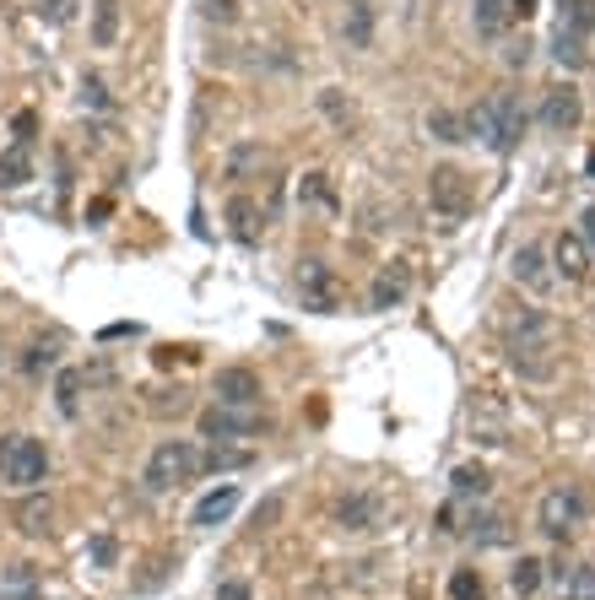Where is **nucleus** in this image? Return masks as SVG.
Returning <instances> with one entry per match:
<instances>
[{
	"mask_svg": "<svg viewBox=\"0 0 595 600\" xmlns=\"http://www.w3.org/2000/svg\"><path fill=\"white\" fill-rule=\"evenodd\" d=\"M579 119H585V103H579V92L568 87V82H558V87L541 92V103H536V125L547 130V136H574Z\"/></svg>",
	"mask_w": 595,
	"mask_h": 600,
	"instance_id": "8",
	"label": "nucleus"
},
{
	"mask_svg": "<svg viewBox=\"0 0 595 600\" xmlns=\"http://www.w3.org/2000/svg\"><path fill=\"white\" fill-rule=\"evenodd\" d=\"M0 368H6V363H0Z\"/></svg>",
	"mask_w": 595,
	"mask_h": 600,
	"instance_id": "44",
	"label": "nucleus"
},
{
	"mask_svg": "<svg viewBox=\"0 0 595 600\" xmlns=\"http://www.w3.org/2000/svg\"><path fill=\"white\" fill-rule=\"evenodd\" d=\"M92 44L98 49L119 44V0H92Z\"/></svg>",
	"mask_w": 595,
	"mask_h": 600,
	"instance_id": "23",
	"label": "nucleus"
},
{
	"mask_svg": "<svg viewBox=\"0 0 595 600\" xmlns=\"http://www.w3.org/2000/svg\"><path fill=\"white\" fill-rule=\"evenodd\" d=\"M341 38H347V49L374 44V6H368V0H347V11H341Z\"/></svg>",
	"mask_w": 595,
	"mask_h": 600,
	"instance_id": "17",
	"label": "nucleus"
},
{
	"mask_svg": "<svg viewBox=\"0 0 595 600\" xmlns=\"http://www.w3.org/2000/svg\"><path fill=\"white\" fill-rule=\"evenodd\" d=\"M336 530H347V536H374L379 525H385V498L379 492H347V498H336Z\"/></svg>",
	"mask_w": 595,
	"mask_h": 600,
	"instance_id": "9",
	"label": "nucleus"
},
{
	"mask_svg": "<svg viewBox=\"0 0 595 600\" xmlns=\"http://www.w3.org/2000/svg\"><path fill=\"white\" fill-rule=\"evenodd\" d=\"M552 271L568 276V282H585V271H590V249L579 244L574 233H563L558 244H552Z\"/></svg>",
	"mask_w": 595,
	"mask_h": 600,
	"instance_id": "15",
	"label": "nucleus"
},
{
	"mask_svg": "<svg viewBox=\"0 0 595 600\" xmlns=\"http://www.w3.org/2000/svg\"><path fill=\"white\" fill-rule=\"evenodd\" d=\"M195 476H201V449H195L190 438H163V444L152 449L141 482H147V492H174L184 482H195Z\"/></svg>",
	"mask_w": 595,
	"mask_h": 600,
	"instance_id": "4",
	"label": "nucleus"
},
{
	"mask_svg": "<svg viewBox=\"0 0 595 600\" xmlns=\"http://www.w3.org/2000/svg\"><path fill=\"white\" fill-rule=\"evenodd\" d=\"M49 519H55V503H49L44 492H33V498L17 503V530L22 536H49Z\"/></svg>",
	"mask_w": 595,
	"mask_h": 600,
	"instance_id": "21",
	"label": "nucleus"
},
{
	"mask_svg": "<svg viewBox=\"0 0 595 600\" xmlns=\"http://www.w3.org/2000/svg\"><path fill=\"white\" fill-rule=\"evenodd\" d=\"M476 525H482V530H471V536L482 541V546H498V541H509V530H504V519H498V514H482V519H476Z\"/></svg>",
	"mask_w": 595,
	"mask_h": 600,
	"instance_id": "34",
	"label": "nucleus"
},
{
	"mask_svg": "<svg viewBox=\"0 0 595 600\" xmlns=\"http://www.w3.org/2000/svg\"><path fill=\"white\" fill-rule=\"evenodd\" d=\"M406 292H412V271H406V265L395 260V265H385V271L374 276V287H368V309H374V314L401 309V303H406Z\"/></svg>",
	"mask_w": 595,
	"mask_h": 600,
	"instance_id": "13",
	"label": "nucleus"
},
{
	"mask_svg": "<svg viewBox=\"0 0 595 600\" xmlns=\"http://www.w3.org/2000/svg\"><path fill=\"white\" fill-rule=\"evenodd\" d=\"M552 584H558L563 600H595V568L590 563H568L552 573Z\"/></svg>",
	"mask_w": 595,
	"mask_h": 600,
	"instance_id": "20",
	"label": "nucleus"
},
{
	"mask_svg": "<svg viewBox=\"0 0 595 600\" xmlns=\"http://www.w3.org/2000/svg\"><path fill=\"white\" fill-rule=\"evenodd\" d=\"M509 276H514L520 287H531L536 298H547V292L558 287V271H552V255H547L541 244H520V249H514Z\"/></svg>",
	"mask_w": 595,
	"mask_h": 600,
	"instance_id": "12",
	"label": "nucleus"
},
{
	"mask_svg": "<svg viewBox=\"0 0 595 600\" xmlns=\"http://www.w3.org/2000/svg\"><path fill=\"white\" fill-rule=\"evenodd\" d=\"M206 17H217V22H233V17H238V6H233V0H206Z\"/></svg>",
	"mask_w": 595,
	"mask_h": 600,
	"instance_id": "40",
	"label": "nucleus"
},
{
	"mask_svg": "<svg viewBox=\"0 0 595 600\" xmlns=\"http://www.w3.org/2000/svg\"><path fill=\"white\" fill-rule=\"evenodd\" d=\"M298 292H303V309H314V314H336L341 309L336 271H330L325 260H298Z\"/></svg>",
	"mask_w": 595,
	"mask_h": 600,
	"instance_id": "10",
	"label": "nucleus"
},
{
	"mask_svg": "<svg viewBox=\"0 0 595 600\" xmlns=\"http://www.w3.org/2000/svg\"><path fill=\"white\" fill-rule=\"evenodd\" d=\"M541 579H547V563H541V557H520V563L509 568V590L514 595H536Z\"/></svg>",
	"mask_w": 595,
	"mask_h": 600,
	"instance_id": "27",
	"label": "nucleus"
},
{
	"mask_svg": "<svg viewBox=\"0 0 595 600\" xmlns=\"http://www.w3.org/2000/svg\"><path fill=\"white\" fill-rule=\"evenodd\" d=\"M509 17L514 22H531L536 17V0H509Z\"/></svg>",
	"mask_w": 595,
	"mask_h": 600,
	"instance_id": "41",
	"label": "nucleus"
},
{
	"mask_svg": "<svg viewBox=\"0 0 595 600\" xmlns=\"http://www.w3.org/2000/svg\"><path fill=\"white\" fill-rule=\"evenodd\" d=\"M11 130H17V146H33V130H38V114L22 109L17 119H11Z\"/></svg>",
	"mask_w": 595,
	"mask_h": 600,
	"instance_id": "37",
	"label": "nucleus"
},
{
	"mask_svg": "<svg viewBox=\"0 0 595 600\" xmlns=\"http://www.w3.org/2000/svg\"><path fill=\"white\" fill-rule=\"evenodd\" d=\"M590 38H579V33H563V28H552V60L568 65V71H585L590 65Z\"/></svg>",
	"mask_w": 595,
	"mask_h": 600,
	"instance_id": "24",
	"label": "nucleus"
},
{
	"mask_svg": "<svg viewBox=\"0 0 595 600\" xmlns=\"http://www.w3.org/2000/svg\"><path fill=\"white\" fill-rule=\"evenodd\" d=\"M228 233H233L244 249L260 244V211H255V200H249V195H233V200H228Z\"/></svg>",
	"mask_w": 595,
	"mask_h": 600,
	"instance_id": "18",
	"label": "nucleus"
},
{
	"mask_svg": "<svg viewBox=\"0 0 595 600\" xmlns=\"http://www.w3.org/2000/svg\"><path fill=\"white\" fill-rule=\"evenodd\" d=\"M509 363L520 379L547 384L558 373V341H552V319L541 309H520V319L509 325Z\"/></svg>",
	"mask_w": 595,
	"mask_h": 600,
	"instance_id": "2",
	"label": "nucleus"
},
{
	"mask_svg": "<svg viewBox=\"0 0 595 600\" xmlns=\"http://www.w3.org/2000/svg\"><path fill=\"white\" fill-rule=\"evenodd\" d=\"M525 125H531V114H525L520 92H509V87H504V92H493V98H482L476 109H466V136H471V141H482L487 152H498V157L520 152Z\"/></svg>",
	"mask_w": 595,
	"mask_h": 600,
	"instance_id": "1",
	"label": "nucleus"
},
{
	"mask_svg": "<svg viewBox=\"0 0 595 600\" xmlns=\"http://www.w3.org/2000/svg\"><path fill=\"white\" fill-rule=\"evenodd\" d=\"M585 514H590V498H585V492H579L574 482H558V487L541 492V503H536V530H541V536H552V541H563V536H574V530L585 525Z\"/></svg>",
	"mask_w": 595,
	"mask_h": 600,
	"instance_id": "5",
	"label": "nucleus"
},
{
	"mask_svg": "<svg viewBox=\"0 0 595 600\" xmlns=\"http://www.w3.org/2000/svg\"><path fill=\"white\" fill-rule=\"evenodd\" d=\"M487 492H493V476H487L482 465H455V471H449V498L455 503H482Z\"/></svg>",
	"mask_w": 595,
	"mask_h": 600,
	"instance_id": "16",
	"label": "nucleus"
},
{
	"mask_svg": "<svg viewBox=\"0 0 595 600\" xmlns=\"http://www.w3.org/2000/svg\"><path fill=\"white\" fill-rule=\"evenodd\" d=\"M28 179H33V146L11 141L6 152H0V190H22Z\"/></svg>",
	"mask_w": 595,
	"mask_h": 600,
	"instance_id": "19",
	"label": "nucleus"
},
{
	"mask_svg": "<svg viewBox=\"0 0 595 600\" xmlns=\"http://www.w3.org/2000/svg\"><path fill=\"white\" fill-rule=\"evenodd\" d=\"M76 6H82V0H38V17L49 22V28H65V22H76Z\"/></svg>",
	"mask_w": 595,
	"mask_h": 600,
	"instance_id": "32",
	"label": "nucleus"
},
{
	"mask_svg": "<svg viewBox=\"0 0 595 600\" xmlns=\"http://www.w3.org/2000/svg\"><path fill=\"white\" fill-rule=\"evenodd\" d=\"M255 163H260V146H255V141H244V146H238V152H233V163H228V173H233V179H244V173L255 168Z\"/></svg>",
	"mask_w": 595,
	"mask_h": 600,
	"instance_id": "36",
	"label": "nucleus"
},
{
	"mask_svg": "<svg viewBox=\"0 0 595 600\" xmlns=\"http://www.w3.org/2000/svg\"><path fill=\"white\" fill-rule=\"evenodd\" d=\"M55 406H60V417H76V411H82V368H65L55 379Z\"/></svg>",
	"mask_w": 595,
	"mask_h": 600,
	"instance_id": "28",
	"label": "nucleus"
},
{
	"mask_svg": "<svg viewBox=\"0 0 595 600\" xmlns=\"http://www.w3.org/2000/svg\"><path fill=\"white\" fill-rule=\"evenodd\" d=\"M585 179H595V152L585 157Z\"/></svg>",
	"mask_w": 595,
	"mask_h": 600,
	"instance_id": "43",
	"label": "nucleus"
},
{
	"mask_svg": "<svg viewBox=\"0 0 595 600\" xmlns=\"http://www.w3.org/2000/svg\"><path fill=\"white\" fill-rule=\"evenodd\" d=\"M87 552H92V563H98V568H114L119 563V541L114 536H92Z\"/></svg>",
	"mask_w": 595,
	"mask_h": 600,
	"instance_id": "35",
	"label": "nucleus"
},
{
	"mask_svg": "<svg viewBox=\"0 0 595 600\" xmlns=\"http://www.w3.org/2000/svg\"><path fill=\"white\" fill-rule=\"evenodd\" d=\"M244 465H255V449H233V444H211L201 455V471L222 476V471H244Z\"/></svg>",
	"mask_w": 595,
	"mask_h": 600,
	"instance_id": "25",
	"label": "nucleus"
},
{
	"mask_svg": "<svg viewBox=\"0 0 595 600\" xmlns=\"http://www.w3.org/2000/svg\"><path fill=\"white\" fill-rule=\"evenodd\" d=\"M558 28L590 38L595 33V0H558Z\"/></svg>",
	"mask_w": 595,
	"mask_h": 600,
	"instance_id": "26",
	"label": "nucleus"
},
{
	"mask_svg": "<svg viewBox=\"0 0 595 600\" xmlns=\"http://www.w3.org/2000/svg\"><path fill=\"white\" fill-rule=\"evenodd\" d=\"M238 498H244V492H238L233 482H228V487H217V492H206V498L195 503L190 525H201V530H211V525H222V519H228V514L238 509Z\"/></svg>",
	"mask_w": 595,
	"mask_h": 600,
	"instance_id": "14",
	"label": "nucleus"
},
{
	"mask_svg": "<svg viewBox=\"0 0 595 600\" xmlns=\"http://www.w3.org/2000/svg\"><path fill=\"white\" fill-rule=\"evenodd\" d=\"M428 206H433V217H439L444 228H460V222L471 217V206H476V184L455 163L433 168L428 173Z\"/></svg>",
	"mask_w": 595,
	"mask_h": 600,
	"instance_id": "6",
	"label": "nucleus"
},
{
	"mask_svg": "<svg viewBox=\"0 0 595 600\" xmlns=\"http://www.w3.org/2000/svg\"><path fill=\"white\" fill-rule=\"evenodd\" d=\"M211 395H217V406H260V373L244 368V363H228L211 373Z\"/></svg>",
	"mask_w": 595,
	"mask_h": 600,
	"instance_id": "11",
	"label": "nucleus"
},
{
	"mask_svg": "<svg viewBox=\"0 0 595 600\" xmlns=\"http://www.w3.org/2000/svg\"><path fill=\"white\" fill-rule=\"evenodd\" d=\"M55 363H60V341H33L28 352H22V373H28V379H44Z\"/></svg>",
	"mask_w": 595,
	"mask_h": 600,
	"instance_id": "29",
	"label": "nucleus"
},
{
	"mask_svg": "<svg viewBox=\"0 0 595 600\" xmlns=\"http://www.w3.org/2000/svg\"><path fill=\"white\" fill-rule=\"evenodd\" d=\"M298 200H303V206H325V211H336V190H330L325 173H309V179L298 184Z\"/></svg>",
	"mask_w": 595,
	"mask_h": 600,
	"instance_id": "31",
	"label": "nucleus"
},
{
	"mask_svg": "<svg viewBox=\"0 0 595 600\" xmlns=\"http://www.w3.org/2000/svg\"><path fill=\"white\" fill-rule=\"evenodd\" d=\"M579 244H585L590 260H595V206H585V217H579Z\"/></svg>",
	"mask_w": 595,
	"mask_h": 600,
	"instance_id": "39",
	"label": "nucleus"
},
{
	"mask_svg": "<svg viewBox=\"0 0 595 600\" xmlns=\"http://www.w3.org/2000/svg\"><path fill=\"white\" fill-rule=\"evenodd\" d=\"M49 482V449L33 433H11L0 438V487L11 492H33Z\"/></svg>",
	"mask_w": 595,
	"mask_h": 600,
	"instance_id": "3",
	"label": "nucleus"
},
{
	"mask_svg": "<svg viewBox=\"0 0 595 600\" xmlns=\"http://www.w3.org/2000/svg\"><path fill=\"white\" fill-rule=\"evenodd\" d=\"M422 130H428L433 141H444V146L471 141V136H466V114H455V109H433L428 119H422Z\"/></svg>",
	"mask_w": 595,
	"mask_h": 600,
	"instance_id": "22",
	"label": "nucleus"
},
{
	"mask_svg": "<svg viewBox=\"0 0 595 600\" xmlns=\"http://www.w3.org/2000/svg\"><path fill=\"white\" fill-rule=\"evenodd\" d=\"M504 60H509V65H525V60H531V44H525V38H520V44H514Z\"/></svg>",
	"mask_w": 595,
	"mask_h": 600,
	"instance_id": "42",
	"label": "nucleus"
},
{
	"mask_svg": "<svg viewBox=\"0 0 595 600\" xmlns=\"http://www.w3.org/2000/svg\"><path fill=\"white\" fill-rule=\"evenodd\" d=\"M82 109H109V87H103V76H82Z\"/></svg>",
	"mask_w": 595,
	"mask_h": 600,
	"instance_id": "33",
	"label": "nucleus"
},
{
	"mask_svg": "<svg viewBox=\"0 0 595 600\" xmlns=\"http://www.w3.org/2000/svg\"><path fill=\"white\" fill-rule=\"evenodd\" d=\"M449 600H487V584L476 568H455L449 573Z\"/></svg>",
	"mask_w": 595,
	"mask_h": 600,
	"instance_id": "30",
	"label": "nucleus"
},
{
	"mask_svg": "<svg viewBox=\"0 0 595 600\" xmlns=\"http://www.w3.org/2000/svg\"><path fill=\"white\" fill-rule=\"evenodd\" d=\"M217 600H255V590H249L244 579H222L217 584Z\"/></svg>",
	"mask_w": 595,
	"mask_h": 600,
	"instance_id": "38",
	"label": "nucleus"
},
{
	"mask_svg": "<svg viewBox=\"0 0 595 600\" xmlns=\"http://www.w3.org/2000/svg\"><path fill=\"white\" fill-rule=\"evenodd\" d=\"M195 422H201V438H211V444H238V438H260L271 428V417L260 406H206Z\"/></svg>",
	"mask_w": 595,
	"mask_h": 600,
	"instance_id": "7",
	"label": "nucleus"
}]
</instances>
